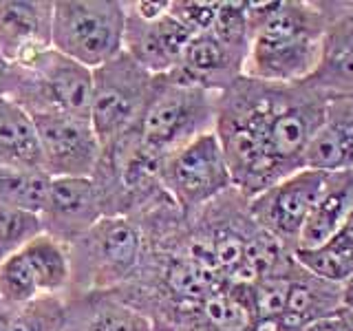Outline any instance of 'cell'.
I'll return each mask as SVG.
<instances>
[{
  "label": "cell",
  "mask_w": 353,
  "mask_h": 331,
  "mask_svg": "<svg viewBox=\"0 0 353 331\" xmlns=\"http://www.w3.org/2000/svg\"><path fill=\"white\" fill-rule=\"evenodd\" d=\"M329 97L312 84H272L241 75L216 95L214 135L232 183L254 199L307 168V150L325 124Z\"/></svg>",
  "instance_id": "6da1fadb"
},
{
  "label": "cell",
  "mask_w": 353,
  "mask_h": 331,
  "mask_svg": "<svg viewBox=\"0 0 353 331\" xmlns=\"http://www.w3.org/2000/svg\"><path fill=\"white\" fill-rule=\"evenodd\" d=\"M250 51L245 75L272 84H301L325 55L327 20L318 0L248 3Z\"/></svg>",
  "instance_id": "7a4b0ae2"
},
{
  "label": "cell",
  "mask_w": 353,
  "mask_h": 331,
  "mask_svg": "<svg viewBox=\"0 0 353 331\" xmlns=\"http://www.w3.org/2000/svg\"><path fill=\"white\" fill-rule=\"evenodd\" d=\"M71 285L66 294L117 292L130 285L146 259V237L130 217H102L69 245Z\"/></svg>",
  "instance_id": "3957f363"
},
{
  "label": "cell",
  "mask_w": 353,
  "mask_h": 331,
  "mask_svg": "<svg viewBox=\"0 0 353 331\" xmlns=\"http://www.w3.org/2000/svg\"><path fill=\"white\" fill-rule=\"evenodd\" d=\"M7 97L31 117L60 113L91 119L93 71L49 49L27 64L11 66Z\"/></svg>",
  "instance_id": "277c9868"
},
{
  "label": "cell",
  "mask_w": 353,
  "mask_h": 331,
  "mask_svg": "<svg viewBox=\"0 0 353 331\" xmlns=\"http://www.w3.org/2000/svg\"><path fill=\"white\" fill-rule=\"evenodd\" d=\"M216 95L159 75L146 113L132 130L143 146L165 159L192 139L214 130Z\"/></svg>",
  "instance_id": "5b68a950"
},
{
  "label": "cell",
  "mask_w": 353,
  "mask_h": 331,
  "mask_svg": "<svg viewBox=\"0 0 353 331\" xmlns=\"http://www.w3.org/2000/svg\"><path fill=\"white\" fill-rule=\"evenodd\" d=\"M126 3L119 0H55L53 49L99 69L124 51Z\"/></svg>",
  "instance_id": "8992f818"
},
{
  "label": "cell",
  "mask_w": 353,
  "mask_h": 331,
  "mask_svg": "<svg viewBox=\"0 0 353 331\" xmlns=\"http://www.w3.org/2000/svg\"><path fill=\"white\" fill-rule=\"evenodd\" d=\"M157 80L159 75L148 73L124 51L93 71L91 124L102 146L139 124Z\"/></svg>",
  "instance_id": "52a82bcc"
},
{
  "label": "cell",
  "mask_w": 353,
  "mask_h": 331,
  "mask_svg": "<svg viewBox=\"0 0 353 331\" xmlns=\"http://www.w3.org/2000/svg\"><path fill=\"white\" fill-rule=\"evenodd\" d=\"M161 185L185 217L234 188L214 130L192 139L163 159Z\"/></svg>",
  "instance_id": "ba28073f"
},
{
  "label": "cell",
  "mask_w": 353,
  "mask_h": 331,
  "mask_svg": "<svg viewBox=\"0 0 353 331\" xmlns=\"http://www.w3.org/2000/svg\"><path fill=\"white\" fill-rule=\"evenodd\" d=\"M329 172L303 168L265 192L250 199V214L256 223L279 239L287 250H296L309 214L323 194Z\"/></svg>",
  "instance_id": "9c48e42d"
},
{
  "label": "cell",
  "mask_w": 353,
  "mask_h": 331,
  "mask_svg": "<svg viewBox=\"0 0 353 331\" xmlns=\"http://www.w3.org/2000/svg\"><path fill=\"white\" fill-rule=\"evenodd\" d=\"M36 130L42 150V170L55 177H91L102 143L88 117L73 115H36Z\"/></svg>",
  "instance_id": "30bf717a"
},
{
  "label": "cell",
  "mask_w": 353,
  "mask_h": 331,
  "mask_svg": "<svg viewBox=\"0 0 353 331\" xmlns=\"http://www.w3.org/2000/svg\"><path fill=\"white\" fill-rule=\"evenodd\" d=\"M104 217L91 177H55L40 212L42 234L73 245Z\"/></svg>",
  "instance_id": "8fae6325"
},
{
  "label": "cell",
  "mask_w": 353,
  "mask_h": 331,
  "mask_svg": "<svg viewBox=\"0 0 353 331\" xmlns=\"http://www.w3.org/2000/svg\"><path fill=\"white\" fill-rule=\"evenodd\" d=\"M55 0H0V55L20 66L53 49Z\"/></svg>",
  "instance_id": "7c38bea8"
},
{
  "label": "cell",
  "mask_w": 353,
  "mask_h": 331,
  "mask_svg": "<svg viewBox=\"0 0 353 331\" xmlns=\"http://www.w3.org/2000/svg\"><path fill=\"white\" fill-rule=\"evenodd\" d=\"M248 51L232 47L212 31L192 36L176 69L168 73L170 80L203 88L210 93L225 91L241 75H245Z\"/></svg>",
  "instance_id": "4fadbf2b"
},
{
  "label": "cell",
  "mask_w": 353,
  "mask_h": 331,
  "mask_svg": "<svg viewBox=\"0 0 353 331\" xmlns=\"http://www.w3.org/2000/svg\"><path fill=\"white\" fill-rule=\"evenodd\" d=\"M192 40L179 20L170 11L157 20H141L126 7L124 53L152 75H168L181 62V55Z\"/></svg>",
  "instance_id": "5bb4252c"
},
{
  "label": "cell",
  "mask_w": 353,
  "mask_h": 331,
  "mask_svg": "<svg viewBox=\"0 0 353 331\" xmlns=\"http://www.w3.org/2000/svg\"><path fill=\"white\" fill-rule=\"evenodd\" d=\"M64 331H154L148 316L115 292L64 294Z\"/></svg>",
  "instance_id": "9a60e30c"
},
{
  "label": "cell",
  "mask_w": 353,
  "mask_h": 331,
  "mask_svg": "<svg viewBox=\"0 0 353 331\" xmlns=\"http://www.w3.org/2000/svg\"><path fill=\"white\" fill-rule=\"evenodd\" d=\"M342 305V285L318 279L296 261L279 325L283 331H305L316 320L338 312Z\"/></svg>",
  "instance_id": "2e32d148"
},
{
  "label": "cell",
  "mask_w": 353,
  "mask_h": 331,
  "mask_svg": "<svg viewBox=\"0 0 353 331\" xmlns=\"http://www.w3.org/2000/svg\"><path fill=\"white\" fill-rule=\"evenodd\" d=\"M307 168L338 172L353 168V97H331L325 124L307 150Z\"/></svg>",
  "instance_id": "e0dca14e"
},
{
  "label": "cell",
  "mask_w": 353,
  "mask_h": 331,
  "mask_svg": "<svg viewBox=\"0 0 353 331\" xmlns=\"http://www.w3.org/2000/svg\"><path fill=\"white\" fill-rule=\"evenodd\" d=\"M353 208V168L329 172L323 194L309 214L296 250H312L327 243L340 230Z\"/></svg>",
  "instance_id": "ac0fdd59"
},
{
  "label": "cell",
  "mask_w": 353,
  "mask_h": 331,
  "mask_svg": "<svg viewBox=\"0 0 353 331\" xmlns=\"http://www.w3.org/2000/svg\"><path fill=\"white\" fill-rule=\"evenodd\" d=\"M0 166L18 170H42L36 121L9 97H0Z\"/></svg>",
  "instance_id": "d6986e66"
},
{
  "label": "cell",
  "mask_w": 353,
  "mask_h": 331,
  "mask_svg": "<svg viewBox=\"0 0 353 331\" xmlns=\"http://www.w3.org/2000/svg\"><path fill=\"white\" fill-rule=\"evenodd\" d=\"M294 259L307 272L334 285H345L353 279V208L327 243L312 250H294Z\"/></svg>",
  "instance_id": "ffe728a7"
},
{
  "label": "cell",
  "mask_w": 353,
  "mask_h": 331,
  "mask_svg": "<svg viewBox=\"0 0 353 331\" xmlns=\"http://www.w3.org/2000/svg\"><path fill=\"white\" fill-rule=\"evenodd\" d=\"M29 268L36 276L40 296H64L71 285V257L69 245L40 234L22 250Z\"/></svg>",
  "instance_id": "44dd1931"
},
{
  "label": "cell",
  "mask_w": 353,
  "mask_h": 331,
  "mask_svg": "<svg viewBox=\"0 0 353 331\" xmlns=\"http://www.w3.org/2000/svg\"><path fill=\"white\" fill-rule=\"evenodd\" d=\"M51 177L44 170H18L0 166V208L40 214L47 203Z\"/></svg>",
  "instance_id": "7402d4cb"
},
{
  "label": "cell",
  "mask_w": 353,
  "mask_h": 331,
  "mask_svg": "<svg viewBox=\"0 0 353 331\" xmlns=\"http://www.w3.org/2000/svg\"><path fill=\"white\" fill-rule=\"evenodd\" d=\"M64 296H38L31 303L14 307L7 331H64Z\"/></svg>",
  "instance_id": "603a6c76"
},
{
  "label": "cell",
  "mask_w": 353,
  "mask_h": 331,
  "mask_svg": "<svg viewBox=\"0 0 353 331\" xmlns=\"http://www.w3.org/2000/svg\"><path fill=\"white\" fill-rule=\"evenodd\" d=\"M38 296L40 290L25 252H18L0 263V301L9 307H22Z\"/></svg>",
  "instance_id": "cb8c5ba5"
},
{
  "label": "cell",
  "mask_w": 353,
  "mask_h": 331,
  "mask_svg": "<svg viewBox=\"0 0 353 331\" xmlns=\"http://www.w3.org/2000/svg\"><path fill=\"white\" fill-rule=\"evenodd\" d=\"M318 5L327 20L323 60L353 51V0H318Z\"/></svg>",
  "instance_id": "d4e9b609"
},
{
  "label": "cell",
  "mask_w": 353,
  "mask_h": 331,
  "mask_svg": "<svg viewBox=\"0 0 353 331\" xmlns=\"http://www.w3.org/2000/svg\"><path fill=\"white\" fill-rule=\"evenodd\" d=\"M40 234H42L40 214L0 208V263L22 252Z\"/></svg>",
  "instance_id": "484cf974"
},
{
  "label": "cell",
  "mask_w": 353,
  "mask_h": 331,
  "mask_svg": "<svg viewBox=\"0 0 353 331\" xmlns=\"http://www.w3.org/2000/svg\"><path fill=\"white\" fill-rule=\"evenodd\" d=\"M307 84H312L318 91L331 97H353V51L325 58L309 77Z\"/></svg>",
  "instance_id": "4316f807"
},
{
  "label": "cell",
  "mask_w": 353,
  "mask_h": 331,
  "mask_svg": "<svg viewBox=\"0 0 353 331\" xmlns=\"http://www.w3.org/2000/svg\"><path fill=\"white\" fill-rule=\"evenodd\" d=\"M216 11L219 3L212 0H170V16L179 20L192 36L212 31Z\"/></svg>",
  "instance_id": "83f0119b"
},
{
  "label": "cell",
  "mask_w": 353,
  "mask_h": 331,
  "mask_svg": "<svg viewBox=\"0 0 353 331\" xmlns=\"http://www.w3.org/2000/svg\"><path fill=\"white\" fill-rule=\"evenodd\" d=\"M305 331H353V312L342 305L338 312L316 320V323L309 325Z\"/></svg>",
  "instance_id": "f1b7e54d"
},
{
  "label": "cell",
  "mask_w": 353,
  "mask_h": 331,
  "mask_svg": "<svg viewBox=\"0 0 353 331\" xmlns=\"http://www.w3.org/2000/svg\"><path fill=\"white\" fill-rule=\"evenodd\" d=\"M126 7L130 14H135L141 20H157L170 11V0H159V3H152V0H132V3H126Z\"/></svg>",
  "instance_id": "f546056e"
},
{
  "label": "cell",
  "mask_w": 353,
  "mask_h": 331,
  "mask_svg": "<svg viewBox=\"0 0 353 331\" xmlns=\"http://www.w3.org/2000/svg\"><path fill=\"white\" fill-rule=\"evenodd\" d=\"M9 75H11V64L3 58V55H0V97H7Z\"/></svg>",
  "instance_id": "4dcf8cb0"
},
{
  "label": "cell",
  "mask_w": 353,
  "mask_h": 331,
  "mask_svg": "<svg viewBox=\"0 0 353 331\" xmlns=\"http://www.w3.org/2000/svg\"><path fill=\"white\" fill-rule=\"evenodd\" d=\"M342 303L353 312V279H349L345 285H342Z\"/></svg>",
  "instance_id": "1f68e13d"
},
{
  "label": "cell",
  "mask_w": 353,
  "mask_h": 331,
  "mask_svg": "<svg viewBox=\"0 0 353 331\" xmlns=\"http://www.w3.org/2000/svg\"><path fill=\"white\" fill-rule=\"evenodd\" d=\"M11 312H14V307H9V305H5L3 301H0V331H7Z\"/></svg>",
  "instance_id": "d6a6232c"
},
{
  "label": "cell",
  "mask_w": 353,
  "mask_h": 331,
  "mask_svg": "<svg viewBox=\"0 0 353 331\" xmlns=\"http://www.w3.org/2000/svg\"><path fill=\"white\" fill-rule=\"evenodd\" d=\"M154 331H168V329H154Z\"/></svg>",
  "instance_id": "836d02e7"
}]
</instances>
